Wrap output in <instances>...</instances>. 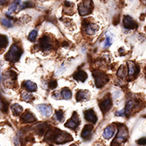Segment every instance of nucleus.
<instances>
[{"label":"nucleus","mask_w":146,"mask_h":146,"mask_svg":"<svg viewBox=\"0 0 146 146\" xmlns=\"http://www.w3.org/2000/svg\"><path fill=\"white\" fill-rule=\"evenodd\" d=\"M46 141H50L56 144H64L66 142L72 141V137L70 134L65 131L58 129H53L49 131V132L46 134Z\"/></svg>","instance_id":"f257e3e1"},{"label":"nucleus","mask_w":146,"mask_h":146,"mask_svg":"<svg viewBox=\"0 0 146 146\" xmlns=\"http://www.w3.org/2000/svg\"><path fill=\"white\" fill-rule=\"evenodd\" d=\"M128 138V131L125 126L120 125L119 128V132L116 135L113 142L111 143V146H120L123 144Z\"/></svg>","instance_id":"f03ea898"},{"label":"nucleus","mask_w":146,"mask_h":146,"mask_svg":"<svg viewBox=\"0 0 146 146\" xmlns=\"http://www.w3.org/2000/svg\"><path fill=\"white\" fill-rule=\"evenodd\" d=\"M21 54H22V50L17 45L13 44L11 46L8 53L6 54V59L10 62H16L20 59Z\"/></svg>","instance_id":"7ed1b4c3"},{"label":"nucleus","mask_w":146,"mask_h":146,"mask_svg":"<svg viewBox=\"0 0 146 146\" xmlns=\"http://www.w3.org/2000/svg\"><path fill=\"white\" fill-rule=\"evenodd\" d=\"M94 8V3L92 0H84L79 4V13L82 16H87L92 12Z\"/></svg>","instance_id":"20e7f679"},{"label":"nucleus","mask_w":146,"mask_h":146,"mask_svg":"<svg viewBox=\"0 0 146 146\" xmlns=\"http://www.w3.org/2000/svg\"><path fill=\"white\" fill-rule=\"evenodd\" d=\"M93 75L94 76L95 84H96L97 88H102L109 80L108 76L104 72H102L101 71H94L93 72Z\"/></svg>","instance_id":"39448f33"},{"label":"nucleus","mask_w":146,"mask_h":146,"mask_svg":"<svg viewBox=\"0 0 146 146\" xmlns=\"http://www.w3.org/2000/svg\"><path fill=\"white\" fill-rule=\"evenodd\" d=\"M79 124H80V119H79L76 112H74L72 118L65 123V127H67L70 129H76L79 126Z\"/></svg>","instance_id":"423d86ee"},{"label":"nucleus","mask_w":146,"mask_h":146,"mask_svg":"<svg viewBox=\"0 0 146 146\" xmlns=\"http://www.w3.org/2000/svg\"><path fill=\"white\" fill-rule=\"evenodd\" d=\"M36 109L38 110L39 112L45 117H49L52 114V108H51V106H50L48 105H38V106H36Z\"/></svg>","instance_id":"0eeeda50"},{"label":"nucleus","mask_w":146,"mask_h":146,"mask_svg":"<svg viewBox=\"0 0 146 146\" xmlns=\"http://www.w3.org/2000/svg\"><path fill=\"white\" fill-rule=\"evenodd\" d=\"M40 47L44 51L49 50H50L52 48L51 42H50V38L48 36H45L40 39Z\"/></svg>","instance_id":"6e6552de"},{"label":"nucleus","mask_w":146,"mask_h":146,"mask_svg":"<svg viewBox=\"0 0 146 146\" xmlns=\"http://www.w3.org/2000/svg\"><path fill=\"white\" fill-rule=\"evenodd\" d=\"M99 106L100 108L102 110V111L103 113H106V112H107L111 108V106H112V102H111V100H110L109 97H107L106 98H105L104 100H102L100 102Z\"/></svg>","instance_id":"1a4fd4ad"},{"label":"nucleus","mask_w":146,"mask_h":146,"mask_svg":"<svg viewBox=\"0 0 146 146\" xmlns=\"http://www.w3.org/2000/svg\"><path fill=\"white\" fill-rule=\"evenodd\" d=\"M123 26L127 29H133L136 28V23L131 17L126 16L123 18Z\"/></svg>","instance_id":"9d476101"},{"label":"nucleus","mask_w":146,"mask_h":146,"mask_svg":"<svg viewBox=\"0 0 146 146\" xmlns=\"http://www.w3.org/2000/svg\"><path fill=\"white\" fill-rule=\"evenodd\" d=\"M93 126L87 124L84 126L83 131L81 132V136L84 140H89L92 136V131H93Z\"/></svg>","instance_id":"9b49d317"},{"label":"nucleus","mask_w":146,"mask_h":146,"mask_svg":"<svg viewBox=\"0 0 146 146\" xmlns=\"http://www.w3.org/2000/svg\"><path fill=\"white\" fill-rule=\"evenodd\" d=\"M90 98V94L89 91L86 90H80L76 94V101L82 102V101H88Z\"/></svg>","instance_id":"f8f14e48"},{"label":"nucleus","mask_w":146,"mask_h":146,"mask_svg":"<svg viewBox=\"0 0 146 146\" xmlns=\"http://www.w3.org/2000/svg\"><path fill=\"white\" fill-rule=\"evenodd\" d=\"M84 119L87 121L92 122V123H96L98 120L97 115L93 110H88L84 111Z\"/></svg>","instance_id":"ddd939ff"},{"label":"nucleus","mask_w":146,"mask_h":146,"mask_svg":"<svg viewBox=\"0 0 146 146\" xmlns=\"http://www.w3.org/2000/svg\"><path fill=\"white\" fill-rule=\"evenodd\" d=\"M115 132V128L114 126H108L103 131V137L106 140H109L112 136H114Z\"/></svg>","instance_id":"4468645a"},{"label":"nucleus","mask_w":146,"mask_h":146,"mask_svg":"<svg viewBox=\"0 0 146 146\" xmlns=\"http://www.w3.org/2000/svg\"><path fill=\"white\" fill-rule=\"evenodd\" d=\"M21 120L24 123H32L36 120V117L32 114L30 111H26L21 117Z\"/></svg>","instance_id":"2eb2a0df"},{"label":"nucleus","mask_w":146,"mask_h":146,"mask_svg":"<svg viewBox=\"0 0 146 146\" xmlns=\"http://www.w3.org/2000/svg\"><path fill=\"white\" fill-rule=\"evenodd\" d=\"M73 77H74V79H76V80H78V81L84 82V81H85V80L88 77V75H87V73L84 72V71H78V72H76L73 75Z\"/></svg>","instance_id":"dca6fc26"},{"label":"nucleus","mask_w":146,"mask_h":146,"mask_svg":"<svg viewBox=\"0 0 146 146\" xmlns=\"http://www.w3.org/2000/svg\"><path fill=\"white\" fill-rule=\"evenodd\" d=\"M98 29V26L95 24L93 23H89L86 26H85V32L89 34V35H93L94 34L97 30Z\"/></svg>","instance_id":"f3484780"},{"label":"nucleus","mask_w":146,"mask_h":146,"mask_svg":"<svg viewBox=\"0 0 146 146\" xmlns=\"http://www.w3.org/2000/svg\"><path fill=\"white\" fill-rule=\"evenodd\" d=\"M24 86L25 88L29 90V91H31V92H33V91H36V89H37V86L35 83L32 82L30 80H25L24 82Z\"/></svg>","instance_id":"a211bd4d"},{"label":"nucleus","mask_w":146,"mask_h":146,"mask_svg":"<svg viewBox=\"0 0 146 146\" xmlns=\"http://www.w3.org/2000/svg\"><path fill=\"white\" fill-rule=\"evenodd\" d=\"M134 105H135V102H134L133 100H130V101H128V102H127L125 109H124V113H125V115H128L130 114L131 110L133 108Z\"/></svg>","instance_id":"6ab92c4d"},{"label":"nucleus","mask_w":146,"mask_h":146,"mask_svg":"<svg viewBox=\"0 0 146 146\" xmlns=\"http://www.w3.org/2000/svg\"><path fill=\"white\" fill-rule=\"evenodd\" d=\"M11 110H12V112L14 115H20L22 112V110H23V108L19 104H14L11 106Z\"/></svg>","instance_id":"aec40b11"},{"label":"nucleus","mask_w":146,"mask_h":146,"mask_svg":"<svg viewBox=\"0 0 146 146\" xmlns=\"http://www.w3.org/2000/svg\"><path fill=\"white\" fill-rule=\"evenodd\" d=\"M137 72V68L133 63L128 62V76H132Z\"/></svg>","instance_id":"412c9836"},{"label":"nucleus","mask_w":146,"mask_h":146,"mask_svg":"<svg viewBox=\"0 0 146 146\" xmlns=\"http://www.w3.org/2000/svg\"><path fill=\"white\" fill-rule=\"evenodd\" d=\"M61 96H62V98H63V99H70L72 98V92L68 89L65 88V89H63L61 91Z\"/></svg>","instance_id":"4be33fe9"},{"label":"nucleus","mask_w":146,"mask_h":146,"mask_svg":"<svg viewBox=\"0 0 146 146\" xmlns=\"http://www.w3.org/2000/svg\"><path fill=\"white\" fill-rule=\"evenodd\" d=\"M21 98H22L23 101H25V102H32V101H33V96L31 94H29V93H27V92H23V93L21 94Z\"/></svg>","instance_id":"5701e85b"},{"label":"nucleus","mask_w":146,"mask_h":146,"mask_svg":"<svg viewBox=\"0 0 146 146\" xmlns=\"http://www.w3.org/2000/svg\"><path fill=\"white\" fill-rule=\"evenodd\" d=\"M8 44V39L7 37L5 36V35H1L0 36V46H1V48H5Z\"/></svg>","instance_id":"b1692460"},{"label":"nucleus","mask_w":146,"mask_h":146,"mask_svg":"<svg viewBox=\"0 0 146 146\" xmlns=\"http://www.w3.org/2000/svg\"><path fill=\"white\" fill-rule=\"evenodd\" d=\"M54 117H55V119L57 120V121H58V122L63 121V110H57V111L55 112V115H54Z\"/></svg>","instance_id":"393cba45"},{"label":"nucleus","mask_w":146,"mask_h":146,"mask_svg":"<svg viewBox=\"0 0 146 146\" xmlns=\"http://www.w3.org/2000/svg\"><path fill=\"white\" fill-rule=\"evenodd\" d=\"M36 35H37V30H36V29H33V30L29 33L28 38H29V40L30 42H34L35 39H36Z\"/></svg>","instance_id":"a878e982"},{"label":"nucleus","mask_w":146,"mask_h":146,"mask_svg":"<svg viewBox=\"0 0 146 146\" xmlns=\"http://www.w3.org/2000/svg\"><path fill=\"white\" fill-rule=\"evenodd\" d=\"M2 24L6 27H8V28H10V27L12 26V22L11 20H9L8 18H3L2 19Z\"/></svg>","instance_id":"bb28decb"},{"label":"nucleus","mask_w":146,"mask_h":146,"mask_svg":"<svg viewBox=\"0 0 146 146\" xmlns=\"http://www.w3.org/2000/svg\"><path fill=\"white\" fill-rule=\"evenodd\" d=\"M17 7H18V4H16V3H14L12 5L10 6L9 9L7 10V16H11V13H12V12H14V11L16 10Z\"/></svg>","instance_id":"cd10ccee"},{"label":"nucleus","mask_w":146,"mask_h":146,"mask_svg":"<svg viewBox=\"0 0 146 146\" xmlns=\"http://www.w3.org/2000/svg\"><path fill=\"white\" fill-rule=\"evenodd\" d=\"M33 3H32L30 1H29V2H25V3H23L21 5V7H20V10H23V9H25V8H27V7H33Z\"/></svg>","instance_id":"c85d7f7f"},{"label":"nucleus","mask_w":146,"mask_h":146,"mask_svg":"<svg viewBox=\"0 0 146 146\" xmlns=\"http://www.w3.org/2000/svg\"><path fill=\"white\" fill-rule=\"evenodd\" d=\"M123 68H124V66H121L119 72H118V76H120V77H122V78L125 76V72H124V70H123Z\"/></svg>","instance_id":"c756f323"},{"label":"nucleus","mask_w":146,"mask_h":146,"mask_svg":"<svg viewBox=\"0 0 146 146\" xmlns=\"http://www.w3.org/2000/svg\"><path fill=\"white\" fill-rule=\"evenodd\" d=\"M111 44H112V40H111V38H110V36H107L106 39V42H105L104 47L107 48V47H109Z\"/></svg>","instance_id":"7c9ffc66"},{"label":"nucleus","mask_w":146,"mask_h":146,"mask_svg":"<svg viewBox=\"0 0 146 146\" xmlns=\"http://www.w3.org/2000/svg\"><path fill=\"white\" fill-rule=\"evenodd\" d=\"M49 87H50V89H55L56 87H57V82H56V80H52L50 83L49 84Z\"/></svg>","instance_id":"2f4dec72"},{"label":"nucleus","mask_w":146,"mask_h":146,"mask_svg":"<svg viewBox=\"0 0 146 146\" xmlns=\"http://www.w3.org/2000/svg\"><path fill=\"white\" fill-rule=\"evenodd\" d=\"M137 143L141 145H146V137L145 138H141L140 140L137 141Z\"/></svg>","instance_id":"473e14b6"},{"label":"nucleus","mask_w":146,"mask_h":146,"mask_svg":"<svg viewBox=\"0 0 146 146\" xmlns=\"http://www.w3.org/2000/svg\"><path fill=\"white\" fill-rule=\"evenodd\" d=\"M124 110H119V111H118V112H116L115 113V115L116 116H123L124 115Z\"/></svg>","instance_id":"72a5a7b5"},{"label":"nucleus","mask_w":146,"mask_h":146,"mask_svg":"<svg viewBox=\"0 0 146 146\" xmlns=\"http://www.w3.org/2000/svg\"><path fill=\"white\" fill-rule=\"evenodd\" d=\"M6 3H7V0H0V3H1V5L2 6L4 5Z\"/></svg>","instance_id":"f704fd0d"},{"label":"nucleus","mask_w":146,"mask_h":146,"mask_svg":"<svg viewBox=\"0 0 146 146\" xmlns=\"http://www.w3.org/2000/svg\"><path fill=\"white\" fill-rule=\"evenodd\" d=\"M15 3L20 5V4H21V0H15Z\"/></svg>","instance_id":"c9c22d12"},{"label":"nucleus","mask_w":146,"mask_h":146,"mask_svg":"<svg viewBox=\"0 0 146 146\" xmlns=\"http://www.w3.org/2000/svg\"><path fill=\"white\" fill-rule=\"evenodd\" d=\"M71 146H76V145H72Z\"/></svg>","instance_id":"e433bc0d"},{"label":"nucleus","mask_w":146,"mask_h":146,"mask_svg":"<svg viewBox=\"0 0 146 146\" xmlns=\"http://www.w3.org/2000/svg\"><path fill=\"white\" fill-rule=\"evenodd\" d=\"M145 29H146V27H145Z\"/></svg>","instance_id":"4c0bfd02"}]
</instances>
